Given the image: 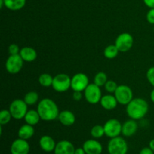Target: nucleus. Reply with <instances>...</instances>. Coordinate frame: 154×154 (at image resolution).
I'll return each mask as SVG.
<instances>
[{
    "label": "nucleus",
    "instance_id": "obj_5",
    "mask_svg": "<svg viewBox=\"0 0 154 154\" xmlns=\"http://www.w3.org/2000/svg\"><path fill=\"white\" fill-rule=\"evenodd\" d=\"M72 78L66 74H58L54 78L52 87L58 93H64L71 88Z\"/></svg>",
    "mask_w": 154,
    "mask_h": 154
},
{
    "label": "nucleus",
    "instance_id": "obj_1",
    "mask_svg": "<svg viewBox=\"0 0 154 154\" xmlns=\"http://www.w3.org/2000/svg\"><path fill=\"white\" fill-rule=\"evenodd\" d=\"M37 111L44 121H53L58 118L60 110L54 100L45 98L38 104Z\"/></svg>",
    "mask_w": 154,
    "mask_h": 154
},
{
    "label": "nucleus",
    "instance_id": "obj_15",
    "mask_svg": "<svg viewBox=\"0 0 154 154\" xmlns=\"http://www.w3.org/2000/svg\"><path fill=\"white\" fill-rule=\"evenodd\" d=\"M138 128V126L136 120L130 119L122 124V134L125 137H131L136 133Z\"/></svg>",
    "mask_w": 154,
    "mask_h": 154
},
{
    "label": "nucleus",
    "instance_id": "obj_9",
    "mask_svg": "<svg viewBox=\"0 0 154 154\" xmlns=\"http://www.w3.org/2000/svg\"><path fill=\"white\" fill-rule=\"evenodd\" d=\"M103 126L105 135L108 138H115L122 134V124L117 119H110Z\"/></svg>",
    "mask_w": 154,
    "mask_h": 154
},
{
    "label": "nucleus",
    "instance_id": "obj_25",
    "mask_svg": "<svg viewBox=\"0 0 154 154\" xmlns=\"http://www.w3.org/2000/svg\"><path fill=\"white\" fill-rule=\"evenodd\" d=\"M53 81H54V78L51 75L47 73L42 74L38 78V82L40 85L45 87H48L52 86Z\"/></svg>",
    "mask_w": 154,
    "mask_h": 154
},
{
    "label": "nucleus",
    "instance_id": "obj_40",
    "mask_svg": "<svg viewBox=\"0 0 154 154\" xmlns=\"http://www.w3.org/2000/svg\"><path fill=\"white\" fill-rule=\"evenodd\" d=\"M153 32H154V28H153Z\"/></svg>",
    "mask_w": 154,
    "mask_h": 154
},
{
    "label": "nucleus",
    "instance_id": "obj_26",
    "mask_svg": "<svg viewBox=\"0 0 154 154\" xmlns=\"http://www.w3.org/2000/svg\"><path fill=\"white\" fill-rule=\"evenodd\" d=\"M108 76H107L105 72H98L94 77V79H93V83L95 84H96L99 87H102V86H105V84L108 81Z\"/></svg>",
    "mask_w": 154,
    "mask_h": 154
},
{
    "label": "nucleus",
    "instance_id": "obj_20",
    "mask_svg": "<svg viewBox=\"0 0 154 154\" xmlns=\"http://www.w3.org/2000/svg\"><path fill=\"white\" fill-rule=\"evenodd\" d=\"M35 129L33 126L29 124L23 125L18 130V137L24 140H29L34 135Z\"/></svg>",
    "mask_w": 154,
    "mask_h": 154
},
{
    "label": "nucleus",
    "instance_id": "obj_2",
    "mask_svg": "<svg viewBox=\"0 0 154 154\" xmlns=\"http://www.w3.org/2000/svg\"><path fill=\"white\" fill-rule=\"evenodd\" d=\"M149 111V105L147 101L141 98L133 99L126 105V113L129 118L138 120L146 116Z\"/></svg>",
    "mask_w": 154,
    "mask_h": 154
},
{
    "label": "nucleus",
    "instance_id": "obj_32",
    "mask_svg": "<svg viewBox=\"0 0 154 154\" xmlns=\"http://www.w3.org/2000/svg\"><path fill=\"white\" fill-rule=\"evenodd\" d=\"M147 20L149 23L154 25V8H150L147 14Z\"/></svg>",
    "mask_w": 154,
    "mask_h": 154
},
{
    "label": "nucleus",
    "instance_id": "obj_22",
    "mask_svg": "<svg viewBox=\"0 0 154 154\" xmlns=\"http://www.w3.org/2000/svg\"><path fill=\"white\" fill-rule=\"evenodd\" d=\"M26 0H4V5L11 11H19L25 6Z\"/></svg>",
    "mask_w": 154,
    "mask_h": 154
},
{
    "label": "nucleus",
    "instance_id": "obj_36",
    "mask_svg": "<svg viewBox=\"0 0 154 154\" xmlns=\"http://www.w3.org/2000/svg\"><path fill=\"white\" fill-rule=\"evenodd\" d=\"M75 154H87L86 153L85 150L83 147H79V148L75 149Z\"/></svg>",
    "mask_w": 154,
    "mask_h": 154
},
{
    "label": "nucleus",
    "instance_id": "obj_6",
    "mask_svg": "<svg viewBox=\"0 0 154 154\" xmlns=\"http://www.w3.org/2000/svg\"><path fill=\"white\" fill-rule=\"evenodd\" d=\"M114 96L119 104L122 105H127L133 99V93L129 86L120 85L117 87Z\"/></svg>",
    "mask_w": 154,
    "mask_h": 154
},
{
    "label": "nucleus",
    "instance_id": "obj_17",
    "mask_svg": "<svg viewBox=\"0 0 154 154\" xmlns=\"http://www.w3.org/2000/svg\"><path fill=\"white\" fill-rule=\"evenodd\" d=\"M58 119L60 123H62L65 126H72L76 120V117L74 113L68 110H65L60 112Z\"/></svg>",
    "mask_w": 154,
    "mask_h": 154
},
{
    "label": "nucleus",
    "instance_id": "obj_3",
    "mask_svg": "<svg viewBox=\"0 0 154 154\" xmlns=\"http://www.w3.org/2000/svg\"><path fill=\"white\" fill-rule=\"evenodd\" d=\"M108 151L109 154H126L128 144L126 140L120 136L111 138L108 144Z\"/></svg>",
    "mask_w": 154,
    "mask_h": 154
},
{
    "label": "nucleus",
    "instance_id": "obj_39",
    "mask_svg": "<svg viewBox=\"0 0 154 154\" xmlns=\"http://www.w3.org/2000/svg\"><path fill=\"white\" fill-rule=\"evenodd\" d=\"M4 5V0H0V8H2Z\"/></svg>",
    "mask_w": 154,
    "mask_h": 154
},
{
    "label": "nucleus",
    "instance_id": "obj_31",
    "mask_svg": "<svg viewBox=\"0 0 154 154\" xmlns=\"http://www.w3.org/2000/svg\"><path fill=\"white\" fill-rule=\"evenodd\" d=\"M147 78L150 84L154 87V66L150 68L147 72Z\"/></svg>",
    "mask_w": 154,
    "mask_h": 154
},
{
    "label": "nucleus",
    "instance_id": "obj_35",
    "mask_svg": "<svg viewBox=\"0 0 154 154\" xmlns=\"http://www.w3.org/2000/svg\"><path fill=\"white\" fill-rule=\"evenodd\" d=\"M144 3L150 8H154V0H143Z\"/></svg>",
    "mask_w": 154,
    "mask_h": 154
},
{
    "label": "nucleus",
    "instance_id": "obj_19",
    "mask_svg": "<svg viewBox=\"0 0 154 154\" xmlns=\"http://www.w3.org/2000/svg\"><path fill=\"white\" fill-rule=\"evenodd\" d=\"M19 54L24 60V62H27V63L35 61L37 59L38 56L35 50L31 47H24L21 48Z\"/></svg>",
    "mask_w": 154,
    "mask_h": 154
},
{
    "label": "nucleus",
    "instance_id": "obj_4",
    "mask_svg": "<svg viewBox=\"0 0 154 154\" xmlns=\"http://www.w3.org/2000/svg\"><path fill=\"white\" fill-rule=\"evenodd\" d=\"M28 105L23 99H15L11 103L9 111L12 117L15 120H21L24 118L28 111Z\"/></svg>",
    "mask_w": 154,
    "mask_h": 154
},
{
    "label": "nucleus",
    "instance_id": "obj_13",
    "mask_svg": "<svg viewBox=\"0 0 154 154\" xmlns=\"http://www.w3.org/2000/svg\"><path fill=\"white\" fill-rule=\"evenodd\" d=\"M83 148L87 154H101L103 150L102 144L97 140H87L83 144Z\"/></svg>",
    "mask_w": 154,
    "mask_h": 154
},
{
    "label": "nucleus",
    "instance_id": "obj_10",
    "mask_svg": "<svg viewBox=\"0 0 154 154\" xmlns=\"http://www.w3.org/2000/svg\"><path fill=\"white\" fill-rule=\"evenodd\" d=\"M134 38L131 34L123 32L119 35L115 41V45L120 52L124 53L129 51L133 46Z\"/></svg>",
    "mask_w": 154,
    "mask_h": 154
},
{
    "label": "nucleus",
    "instance_id": "obj_37",
    "mask_svg": "<svg viewBox=\"0 0 154 154\" xmlns=\"http://www.w3.org/2000/svg\"><path fill=\"white\" fill-rule=\"evenodd\" d=\"M149 147L154 152V138L152 139L151 141H150V143H149Z\"/></svg>",
    "mask_w": 154,
    "mask_h": 154
},
{
    "label": "nucleus",
    "instance_id": "obj_11",
    "mask_svg": "<svg viewBox=\"0 0 154 154\" xmlns=\"http://www.w3.org/2000/svg\"><path fill=\"white\" fill-rule=\"evenodd\" d=\"M89 78L87 75L84 73L75 74L72 78L71 88L73 91L83 92L89 85Z\"/></svg>",
    "mask_w": 154,
    "mask_h": 154
},
{
    "label": "nucleus",
    "instance_id": "obj_38",
    "mask_svg": "<svg viewBox=\"0 0 154 154\" xmlns=\"http://www.w3.org/2000/svg\"><path fill=\"white\" fill-rule=\"evenodd\" d=\"M150 100L152 101V102H153V103H154V89L153 90H152L151 93H150Z\"/></svg>",
    "mask_w": 154,
    "mask_h": 154
},
{
    "label": "nucleus",
    "instance_id": "obj_16",
    "mask_svg": "<svg viewBox=\"0 0 154 154\" xmlns=\"http://www.w3.org/2000/svg\"><path fill=\"white\" fill-rule=\"evenodd\" d=\"M39 146L42 150L47 153H50V152L54 151L57 143L55 142L52 137L49 135H43L39 140Z\"/></svg>",
    "mask_w": 154,
    "mask_h": 154
},
{
    "label": "nucleus",
    "instance_id": "obj_33",
    "mask_svg": "<svg viewBox=\"0 0 154 154\" xmlns=\"http://www.w3.org/2000/svg\"><path fill=\"white\" fill-rule=\"evenodd\" d=\"M82 93H81V92H79V91H74V93H73V96H72V98H73V99L75 101H77V102H79V101H81V99H82Z\"/></svg>",
    "mask_w": 154,
    "mask_h": 154
},
{
    "label": "nucleus",
    "instance_id": "obj_27",
    "mask_svg": "<svg viewBox=\"0 0 154 154\" xmlns=\"http://www.w3.org/2000/svg\"><path fill=\"white\" fill-rule=\"evenodd\" d=\"M90 134H91L92 137L96 138V139L101 138L103 135H105L104 126H101V125H96L92 128Z\"/></svg>",
    "mask_w": 154,
    "mask_h": 154
},
{
    "label": "nucleus",
    "instance_id": "obj_24",
    "mask_svg": "<svg viewBox=\"0 0 154 154\" xmlns=\"http://www.w3.org/2000/svg\"><path fill=\"white\" fill-rule=\"evenodd\" d=\"M38 99L39 96L38 93L35 91H30L25 95L23 100L28 105H33L38 102Z\"/></svg>",
    "mask_w": 154,
    "mask_h": 154
},
{
    "label": "nucleus",
    "instance_id": "obj_28",
    "mask_svg": "<svg viewBox=\"0 0 154 154\" xmlns=\"http://www.w3.org/2000/svg\"><path fill=\"white\" fill-rule=\"evenodd\" d=\"M12 117L11 114L9 110H2L0 112V124L2 126L6 125L11 121Z\"/></svg>",
    "mask_w": 154,
    "mask_h": 154
},
{
    "label": "nucleus",
    "instance_id": "obj_34",
    "mask_svg": "<svg viewBox=\"0 0 154 154\" xmlns=\"http://www.w3.org/2000/svg\"><path fill=\"white\" fill-rule=\"evenodd\" d=\"M139 154H154V152L150 147H144L141 150Z\"/></svg>",
    "mask_w": 154,
    "mask_h": 154
},
{
    "label": "nucleus",
    "instance_id": "obj_8",
    "mask_svg": "<svg viewBox=\"0 0 154 154\" xmlns=\"http://www.w3.org/2000/svg\"><path fill=\"white\" fill-rule=\"evenodd\" d=\"M23 62L22 57L20 54L16 55H10V57L7 59L5 63V69L8 73L11 75L19 73L23 69Z\"/></svg>",
    "mask_w": 154,
    "mask_h": 154
},
{
    "label": "nucleus",
    "instance_id": "obj_12",
    "mask_svg": "<svg viewBox=\"0 0 154 154\" xmlns=\"http://www.w3.org/2000/svg\"><path fill=\"white\" fill-rule=\"evenodd\" d=\"M10 150L11 154H29L30 146L27 140L19 138L12 142Z\"/></svg>",
    "mask_w": 154,
    "mask_h": 154
},
{
    "label": "nucleus",
    "instance_id": "obj_18",
    "mask_svg": "<svg viewBox=\"0 0 154 154\" xmlns=\"http://www.w3.org/2000/svg\"><path fill=\"white\" fill-rule=\"evenodd\" d=\"M99 103L101 104L104 109L111 111V110L116 108L118 102L115 96L113 95H105V96H102Z\"/></svg>",
    "mask_w": 154,
    "mask_h": 154
},
{
    "label": "nucleus",
    "instance_id": "obj_21",
    "mask_svg": "<svg viewBox=\"0 0 154 154\" xmlns=\"http://www.w3.org/2000/svg\"><path fill=\"white\" fill-rule=\"evenodd\" d=\"M24 120H25L26 123H27V124L35 126V125L38 124L39 120H42V119H41V117L38 111L29 110V111H27L26 114L24 117Z\"/></svg>",
    "mask_w": 154,
    "mask_h": 154
},
{
    "label": "nucleus",
    "instance_id": "obj_7",
    "mask_svg": "<svg viewBox=\"0 0 154 154\" xmlns=\"http://www.w3.org/2000/svg\"><path fill=\"white\" fill-rule=\"evenodd\" d=\"M84 97L88 103L96 105L100 102L102 97L100 87L96 84H90L84 90Z\"/></svg>",
    "mask_w": 154,
    "mask_h": 154
},
{
    "label": "nucleus",
    "instance_id": "obj_23",
    "mask_svg": "<svg viewBox=\"0 0 154 154\" xmlns=\"http://www.w3.org/2000/svg\"><path fill=\"white\" fill-rule=\"evenodd\" d=\"M119 53H120V51L115 45H108L104 50V56L109 60H112L117 57Z\"/></svg>",
    "mask_w": 154,
    "mask_h": 154
},
{
    "label": "nucleus",
    "instance_id": "obj_29",
    "mask_svg": "<svg viewBox=\"0 0 154 154\" xmlns=\"http://www.w3.org/2000/svg\"><path fill=\"white\" fill-rule=\"evenodd\" d=\"M118 85L117 84V83L114 81H111V80H108L107 81V83L105 85V89L108 93H115L116 90H117Z\"/></svg>",
    "mask_w": 154,
    "mask_h": 154
},
{
    "label": "nucleus",
    "instance_id": "obj_30",
    "mask_svg": "<svg viewBox=\"0 0 154 154\" xmlns=\"http://www.w3.org/2000/svg\"><path fill=\"white\" fill-rule=\"evenodd\" d=\"M20 49L19 46L16 44H11L9 45L8 47V52L10 55H16V54H19Z\"/></svg>",
    "mask_w": 154,
    "mask_h": 154
},
{
    "label": "nucleus",
    "instance_id": "obj_14",
    "mask_svg": "<svg viewBox=\"0 0 154 154\" xmlns=\"http://www.w3.org/2000/svg\"><path fill=\"white\" fill-rule=\"evenodd\" d=\"M75 148L72 142L67 140H63L57 143L54 154H75Z\"/></svg>",
    "mask_w": 154,
    "mask_h": 154
}]
</instances>
